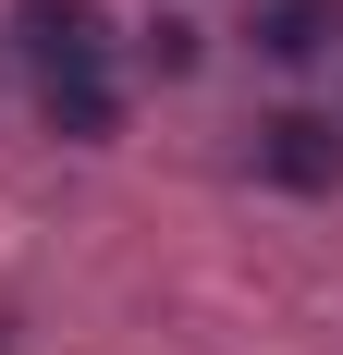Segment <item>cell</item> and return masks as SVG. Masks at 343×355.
I'll list each match as a JSON object with an SVG mask.
<instances>
[{
  "label": "cell",
  "mask_w": 343,
  "mask_h": 355,
  "mask_svg": "<svg viewBox=\"0 0 343 355\" xmlns=\"http://www.w3.org/2000/svg\"><path fill=\"white\" fill-rule=\"evenodd\" d=\"M12 49L37 73H110V12L99 0H25L12 12Z\"/></svg>",
  "instance_id": "6da1fadb"
},
{
  "label": "cell",
  "mask_w": 343,
  "mask_h": 355,
  "mask_svg": "<svg viewBox=\"0 0 343 355\" xmlns=\"http://www.w3.org/2000/svg\"><path fill=\"white\" fill-rule=\"evenodd\" d=\"M258 172H270L282 196H331V184H343V123H319V110H270V123H258Z\"/></svg>",
  "instance_id": "7a4b0ae2"
},
{
  "label": "cell",
  "mask_w": 343,
  "mask_h": 355,
  "mask_svg": "<svg viewBox=\"0 0 343 355\" xmlns=\"http://www.w3.org/2000/svg\"><path fill=\"white\" fill-rule=\"evenodd\" d=\"M110 123H123V98H110V73H49V135L99 147Z\"/></svg>",
  "instance_id": "277c9868"
},
{
  "label": "cell",
  "mask_w": 343,
  "mask_h": 355,
  "mask_svg": "<svg viewBox=\"0 0 343 355\" xmlns=\"http://www.w3.org/2000/svg\"><path fill=\"white\" fill-rule=\"evenodd\" d=\"M258 62H331L343 49V0H258Z\"/></svg>",
  "instance_id": "3957f363"
}]
</instances>
